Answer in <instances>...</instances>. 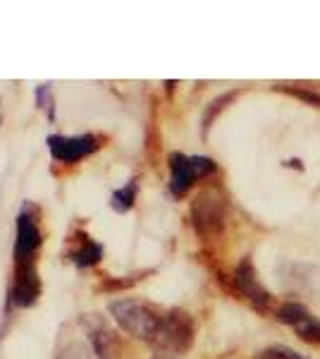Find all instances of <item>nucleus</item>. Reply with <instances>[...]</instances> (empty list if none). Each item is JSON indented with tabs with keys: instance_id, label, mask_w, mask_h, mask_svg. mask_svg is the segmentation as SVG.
Masks as SVG:
<instances>
[{
	"instance_id": "f257e3e1",
	"label": "nucleus",
	"mask_w": 320,
	"mask_h": 359,
	"mask_svg": "<svg viewBox=\"0 0 320 359\" xmlns=\"http://www.w3.org/2000/svg\"><path fill=\"white\" fill-rule=\"evenodd\" d=\"M110 314L115 316V321H118L130 335L148 340V343L155 340V335H158L162 326V316H165V314H158L153 306L137 302V299H120V302H113L110 304Z\"/></svg>"
},
{
	"instance_id": "f03ea898",
	"label": "nucleus",
	"mask_w": 320,
	"mask_h": 359,
	"mask_svg": "<svg viewBox=\"0 0 320 359\" xmlns=\"http://www.w3.org/2000/svg\"><path fill=\"white\" fill-rule=\"evenodd\" d=\"M194 343V323L184 311H170L162 316V326L155 335L153 345L162 355H182Z\"/></svg>"
},
{
	"instance_id": "7ed1b4c3",
	"label": "nucleus",
	"mask_w": 320,
	"mask_h": 359,
	"mask_svg": "<svg viewBox=\"0 0 320 359\" xmlns=\"http://www.w3.org/2000/svg\"><path fill=\"white\" fill-rule=\"evenodd\" d=\"M191 218H194L196 233L206 240L218 237L225 228V201L215 189L201 192L191 204Z\"/></svg>"
},
{
	"instance_id": "20e7f679",
	"label": "nucleus",
	"mask_w": 320,
	"mask_h": 359,
	"mask_svg": "<svg viewBox=\"0 0 320 359\" xmlns=\"http://www.w3.org/2000/svg\"><path fill=\"white\" fill-rule=\"evenodd\" d=\"M170 192L174 196L184 194L194 184V180L206 177L215 172V163L211 158L203 156H184V154H172L170 156Z\"/></svg>"
},
{
	"instance_id": "39448f33",
	"label": "nucleus",
	"mask_w": 320,
	"mask_h": 359,
	"mask_svg": "<svg viewBox=\"0 0 320 359\" xmlns=\"http://www.w3.org/2000/svg\"><path fill=\"white\" fill-rule=\"evenodd\" d=\"M98 147H101V144H98V137L94 135H79V137L50 135L48 137L50 154H53V158L60 161V163H74V161L94 154Z\"/></svg>"
},
{
	"instance_id": "423d86ee",
	"label": "nucleus",
	"mask_w": 320,
	"mask_h": 359,
	"mask_svg": "<svg viewBox=\"0 0 320 359\" xmlns=\"http://www.w3.org/2000/svg\"><path fill=\"white\" fill-rule=\"evenodd\" d=\"M41 230L36 221H34L32 213H22L17 218V240H15V266H27V264H36L34 257H36L39 247H41Z\"/></svg>"
},
{
	"instance_id": "0eeeda50",
	"label": "nucleus",
	"mask_w": 320,
	"mask_h": 359,
	"mask_svg": "<svg viewBox=\"0 0 320 359\" xmlns=\"http://www.w3.org/2000/svg\"><path fill=\"white\" fill-rule=\"evenodd\" d=\"M277 318L287 326H292L299 338H304L306 343H320V321L311 311L306 309L304 304H296V302H287L277 309Z\"/></svg>"
},
{
	"instance_id": "6e6552de",
	"label": "nucleus",
	"mask_w": 320,
	"mask_h": 359,
	"mask_svg": "<svg viewBox=\"0 0 320 359\" xmlns=\"http://www.w3.org/2000/svg\"><path fill=\"white\" fill-rule=\"evenodd\" d=\"M235 285H237V290H239L253 306H258V309H265V306L270 304V294H267V290L260 285L258 278H256L253 264L249 257H244L239 262V266H237Z\"/></svg>"
},
{
	"instance_id": "1a4fd4ad",
	"label": "nucleus",
	"mask_w": 320,
	"mask_h": 359,
	"mask_svg": "<svg viewBox=\"0 0 320 359\" xmlns=\"http://www.w3.org/2000/svg\"><path fill=\"white\" fill-rule=\"evenodd\" d=\"M41 292V280L36 273V264L15 266V283L10 290V302L15 306H29L36 302Z\"/></svg>"
},
{
	"instance_id": "9d476101",
	"label": "nucleus",
	"mask_w": 320,
	"mask_h": 359,
	"mask_svg": "<svg viewBox=\"0 0 320 359\" xmlns=\"http://www.w3.org/2000/svg\"><path fill=\"white\" fill-rule=\"evenodd\" d=\"M91 343L96 347V355L101 359H118V338L113 331H108L106 323H98V326L89 328Z\"/></svg>"
},
{
	"instance_id": "9b49d317",
	"label": "nucleus",
	"mask_w": 320,
	"mask_h": 359,
	"mask_svg": "<svg viewBox=\"0 0 320 359\" xmlns=\"http://www.w3.org/2000/svg\"><path fill=\"white\" fill-rule=\"evenodd\" d=\"M103 257V247L98 245V242L89 240V237H81V245L79 249H74L72 254H69V259H72L77 266H94L98 259Z\"/></svg>"
},
{
	"instance_id": "f8f14e48",
	"label": "nucleus",
	"mask_w": 320,
	"mask_h": 359,
	"mask_svg": "<svg viewBox=\"0 0 320 359\" xmlns=\"http://www.w3.org/2000/svg\"><path fill=\"white\" fill-rule=\"evenodd\" d=\"M137 192H139L137 180H132L130 184H125L122 189H118V192L113 194V208H115V211H118V213L130 211V208L134 206V201H137Z\"/></svg>"
},
{
	"instance_id": "ddd939ff",
	"label": "nucleus",
	"mask_w": 320,
	"mask_h": 359,
	"mask_svg": "<svg viewBox=\"0 0 320 359\" xmlns=\"http://www.w3.org/2000/svg\"><path fill=\"white\" fill-rule=\"evenodd\" d=\"M235 96H237V91H230V94H223V96L215 98V101L211 103V106L206 108V115H203V135H206V132H208V127H211V123L215 120V115H218L220 111H223V108H225L227 103H230Z\"/></svg>"
},
{
	"instance_id": "4468645a",
	"label": "nucleus",
	"mask_w": 320,
	"mask_h": 359,
	"mask_svg": "<svg viewBox=\"0 0 320 359\" xmlns=\"http://www.w3.org/2000/svg\"><path fill=\"white\" fill-rule=\"evenodd\" d=\"M57 359H94V355H91V350L86 345L72 343V345H67L65 350L60 352V357H57Z\"/></svg>"
},
{
	"instance_id": "2eb2a0df",
	"label": "nucleus",
	"mask_w": 320,
	"mask_h": 359,
	"mask_svg": "<svg viewBox=\"0 0 320 359\" xmlns=\"http://www.w3.org/2000/svg\"><path fill=\"white\" fill-rule=\"evenodd\" d=\"M36 101L41 108H48V118L53 120V98H50V86H39Z\"/></svg>"
},
{
	"instance_id": "dca6fc26",
	"label": "nucleus",
	"mask_w": 320,
	"mask_h": 359,
	"mask_svg": "<svg viewBox=\"0 0 320 359\" xmlns=\"http://www.w3.org/2000/svg\"><path fill=\"white\" fill-rule=\"evenodd\" d=\"M267 352H270L272 359H306L304 355L294 352L292 347H284V345H277V347H272V350H267Z\"/></svg>"
},
{
	"instance_id": "f3484780",
	"label": "nucleus",
	"mask_w": 320,
	"mask_h": 359,
	"mask_svg": "<svg viewBox=\"0 0 320 359\" xmlns=\"http://www.w3.org/2000/svg\"><path fill=\"white\" fill-rule=\"evenodd\" d=\"M282 89L292 91L294 96H301V98H306V101H311V103H316V106H320V96L318 94H311V91H304V89H289V86H282Z\"/></svg>"
},
{
	"instance_id": "a211bd4d",
	"label": "nucleus",
	"mask_w": 320,
	"mask_h": 359,
	"mask_svg": "<svg viewBox=\"0 0 320 359\" xmlns=\"http://www.w3.org/2000/svg\"><path fill=\"white\" fill-rule=\"evenodd\" d=\"M258 359H272V357H270V355H267V352H265V355H263V357H258Z\"/></svg>"
}]
</instances>
